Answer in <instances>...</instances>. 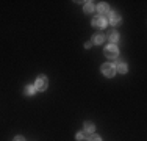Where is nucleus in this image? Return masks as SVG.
<instances>
[{"label": "nucleus", "mask_w": 147, "mask_h": 141, "mask_svg": "<svg viewBox=\"0 0 147 141\" xmlns=\"http://www.w3.org/2000/svg\"><path fill=\"white\" fill-rule=\"evenodd\" d=\"M117 55H119V50L114 44H110V45L105 47V56H107V58L113 60V58H117Z\"/></svg>", "instance_id": "1"}, {"label": "nucleus", "mask_w": 147, "mask_h": 141, "mask_svg": "<svg viewBox=\"0 0 147 141\" xmlns=\"http://www.w3.org/2000/svg\"><path fill=\"white\" fill-rule=\"evenodd\" d=\"M47 77L45 75H38V79H36V83H34V88H36V91H44L45 88H47Z\"/></svg>", "instance_id": "2"}, {"label": "nucleus", "mask_w": 147, "mask_h": 141, "mask_svg": "<svg viewBox=\"0 0 147 141\" xmlns=\"http://www.w3.org/2000/svg\"><path fill=\"white\" fill-rule=\"evenodd\" d=\"M102 74L105 77H113L114 74H116V69H114L113 64H110V63H107V64L102 66Z\"/></svg>", "instance_id": "3"}, {"label": "nucleus", "mask_w": 147, "mask_h": 141, "mask_svg": "<svg viewBox=\"0 0 147 141\" xmlns=\"http://www.w3.org/2000/svg\"><path fill=\"white\" fill-rule=\"evenodd\" d=\"M92 25L96 28H105V25H107V20H105V17L102 16H97L92 19Z\"/></svg>", "instance_id": "4"}, {"label": "nucleus", "mask_w": 147, "mask_h": 141, "mask_svg": "<svg viewBox=\"0 0 147 141\" xmlns=\"http://www.w3.org/2000/svg\"><path fill=\"white\" fill-rule=\"evenodd\" d=\"M97 11H99V14L102 17H103V14H108V13H110V6H108V3H99Z\"/></svg>", "instance_id": "5"}, {"label": "nucleus", "mask_w": 147, "mask_h": 141, "mask_svg": "<svg viewBox=\"0 0 147 141\" xmlns=\"http://www.w3.org/2000/svg\"><path fill=\"white\" fill-rule=\"evenodd\" d=\"M110 22L111 25H119L121 24V16L117 13H110Z\"/></svg>", "instance_id": "6"}, {"label": "nucleus", "mask_w": 147, "mask_h": 141, "mask_svg": "<svg viewBox=\"0 0 147 141\" xmlns=\"http://www.w3.org/2000/svg\"><path fill=\"white\" fill-rule=\"evenodd\" d=\"M114 69H116L117 72H121V74H125V72H127V64H125L124 61H119Z\"/></svg>", "instance_id": "7"}, {"label": "nucleus", "mask_w": 147, "mask_h": 141, "mask_svg": "<svg viewBox=\"0 0 147 141\" xmlns=\"http://www.w3.org/2000/svg\"><path fill=\"white\" fill-rule=\"evenodd\" d=\"M83 127H85V132L88 133V135H91V133L94 132V129H96V127H94V124H92V122H88V121L85 122V125H83Z\"/></svg>", "instance_id": "8"}, {"label": "nucleus", "mask_w": 147, "mask_h": 141, "mask_svg": "<svg viewBox=\"0 0 147 141\" xmlns=\"http://www.w3.org/2000/svg\"><path fill=\"white\" fill-rule=\"evenodd\" d=\"M34 91H36V88H34L33 85H27V86H25V94H27V96L34 94Z\"/></svg>", "instance_id": "9"}, {"label": "nucleus", "mask_w": 147, "mask_h": 141, "mask_svg": "<svg viewBox=\"0 0 147 141\" xmlns=\"http://www.w3.org/2000/svg\"><path fill=\"white\" fill-rule=\"evenodd\" d=\"M108 38H110V41H111V42H116V41L119 39V33H117V31H111Z\"/></svg>", "instance_id": "10"}, {"label": "nucleus", "mask_w": 147, "mask_h": 141, "mask_svg": "<svg viewBox=\"0 0 147 141\" xmlns=\"http://www.w3.org/2000/svg\"><path fill=\"white\" fill-rule=\"evenodd\" d=\"M103 41H105L103 35H96V36H94V44H102Z\"/></svg>", "instance_id": "11"}, {"label": "nucleus", "mask_w": 147, "mask_h": 141, "mask_svg": "<svg viewBox=\"0 0 147 141\" xmlns=\"http://www.w3.org/2000/svg\"><path fill=\"white\" fill-rule=\"evenodd\" d=\"M94 11V5H92V3H91V2H88V3H86V5H85V13H92Z\"/></svg>", "instance_id": "12"}, {"label": "nucleus", "mask_w": 147, "mask_h": 141, "mask_svg": "<svg viewBox=\"0 0 147 141\" xmlns=\"http://www.w3.org/2000/svg\"><path fill=\"white\" fill-rule=\"evenodd\" d=\"M86 138H88V133H86V132H78V133H77V140H78V141H83Z\"/></svg>", "instance_id": "13"}, {"label": "nucleus", "mask_w": 147, "mask_h": 141, "mask_svg": "<svg viewBox=\"0 0 147 141\" xmlns=\"http://www.w3.org/2000/svg\"><path fill=\"white\" fill-rule=\"evenodd\" d=\"M91 141H102V138H100L99 135H92L91 136Z\"/></svg>", "instance_id": "14"}, {"label": "nucleus", "mask_w": 147, "mask_h": 141, "mask_svg": "<svg viewBox=\"0 0 147 141\" xmlns=\"http://www.w3.org/2000/svg\"><path fill=\"white\" fill-rule=\"evenodd\" d=\"M14 141H25V138H24V136H16Z\"/></svg>", "instance_id": "15"}]
</instances>
